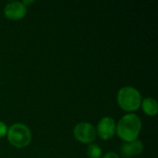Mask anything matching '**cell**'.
<instances>
[{"instance_id":"obj_1","label":"cell","mask_w":158,"mask_h":158,"mask_svg":"<svg viewBox=\"0 0 158 158\" xmlns=\"http://www.w3.org/2000/svg\"><path fill=\"white\" fill-rule=\"evenodd\" d=\"M141 130L142 121L140 118L133 113H129L118 121L116 133L125 143H131L138 140Z\"/></svg>"},{"instance_id":"obj_2","label":"cell","mask_w":158,"mask_h":158,"mask_svg":"<svg viewBox=\"0 0 158 158\" xmlns=\"http://www.w3.org/2000/svg\"><path fill=\"white\" fill-rule=\"evenodd\" d=\"M142 95L140 92L131 86L121 88L117 95V102L121 109L129 113L138 110L142 104Z\"/></svg>"},{"instance_id":"obj_3","label":"cell","mask_w":158,"mask_h":158,"mask_svg":"<svg viewBox=\"0 0 158 158\" xmlns=\"http://www.w3.org/2000/svg\"><path fill=\"white\" fill-rule=\"evenodd\" d=\"M7 140L16 148H25L31 143V133L30 129L22 123H15L7 130Z\"/></svg>"},{"instance_id":"obj_4","label":"cell","mask_w":158,"mask_h":158,"mask_svg":"<svg viewBox=\"0 0 158 158\" xmlns=\"http://www.w3.org/2000/svg\"><path fill=\"white\" fill-rule=\"evenodd\" d=\"M73 135L78 142L91 144L96 138V131L92 124L88 122H81L74 127Z\"/></svg>"},{"instance_id":"obj_5","label":"cell","mask_w":158,"mask_h":158,"mask_svg":"<svg viewBox=\"0 0 158 158\" xmlns=\"http://www.w3.org/2000/svg\"><path fill=\"white\" fill-rule=\"evenodd\" d=\"M116 122L111 117H105L97 124L96 135L104 141H108L116 134Z\"/></svg>"},{"instance_id":"obj_6","label":"cell","mask_w":158,"mask_h":158,"mask_svg":"<svg viewBox=\"0 0 158 158\" xmlns=\"http://www.w3.org/2000/svg\"><path fill=\"white\" fill-rule=\"evenodd\" d=\"M27 13V6L22 2H9L4 8L5 16L11 20H19L25 17Z\"/></svg>"},{"instance_id":"obj_7","label":"cell","mask_w":158,"mask_h":158,"mask_svg":"<svg viewBox=\"0 0 158 158\" xmlns=\"http://www.w3.org/2000/svg\"><path fill=\"white\" fill-rule=\"evenodd\" d=\"M143 151V144L141 141L136 140L131 143H125L122 145L121 153L124 157H133L141 155Z\"/></svg>"},{"instance_id":"obj_8","label":"cell","mask_w":158,"mask_h":158,"mask_svg":"<svg viewBox=\"0 0 158 158\" xmlns=\"http://www.w3.org/2000/svg\"><path fill=\"white\" fill-rule=\"evenodd\" d=\"M142 108L143 110V112L150 117L156 116L158 113V104L157 101L154 98L151 97H147L144 98L142 101Z\"/></svg>"},{"instance_id":"obj_9","label":"cell","mask_w":158,"mask_h":158,"mask_svg":"<svg viewBox=\"0 0 158 158\" xmlns=\"http://www.w3.org/2000/svg\"><path fill=\"white\" fill-rule=\"evenodd\" d=\"M87 156L89 158H101L102 157V149L97 144L91 143L87 147Z\"/></svg>"},{"instance_id":"obj_10","label":"cell","mask_w":158,"mask_h":158,"mask_svg":"<svg viewBox=\"0 0 158 158\" xmlns=\"http://www.w3.org/2000/svg\"><path fill=\"white\" fill-rule=\"evenodd\" d=\"M7 130L8 129H7L6 125L3 121H0V138H3L4 136L6 135Z\"/></svg>"},{"instance_id":"obj_11","label":"cell","mask_w":158,"mask_h":158,"mask_svg":"<svg viewBox=\"0 0 158 158\" xmlns=\"http://www.w3.org/2000/svg\"><path fill=\"white\" fill-rule=\"evenodd\" d=\"M102 158H120V157H119V156H118V154L110 152V153L106 154V155H105V156H104Z\"/></svg>"}]
</instances>
